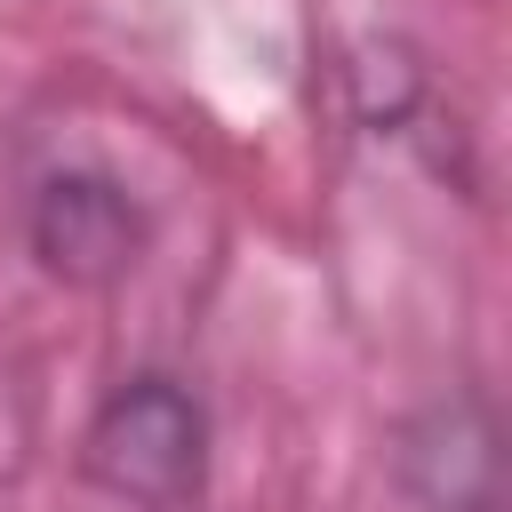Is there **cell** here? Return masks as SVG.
Returning a JSON list of instances; mask_svg holds the SVG:
<instances>
[{"label": "cell", "instance_id": "7a4b0ae2", "mask_svg": "<svg viewBox=\"0 0 512 512\" xmlns=\"http://www.w3.org/2000/svg\"><path fill=\"white\" fill-rule=\"evenodd\" d=\"M24 248H32V264H40L56 288L104 296V288H120V280L144 264V248H152V208H144L112 168L72 160V168L32 176V192H24Z\"/></svg>", "mask_w": 512, "mask_h": 512}, {"label": "cell", "instance_id": "6da1fadb", "mask_svg": "<svg viewBox=\"0 0 512 512\" xmlns=\"http://www.w3.org/2000/svg\"><path fill=\"white\" fill-rule=\"evenodd\" d=\"M208 408L184 376L136 368L80 424V480L128 512H192L208 488Z\"/></svg>", "mask_w": 512, "mask_h": 512}]
</instances>
